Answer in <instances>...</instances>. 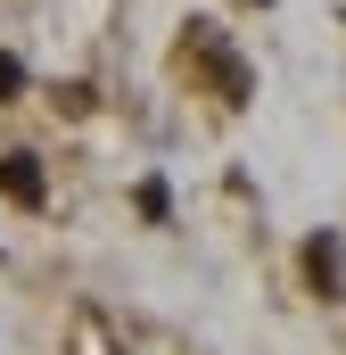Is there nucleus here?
Returning a JSON list of instances; mask_svg holds the SVG:
<instances>
[{"label": "nucleus", "mask_w": 346, "mask_h": 355, "mask_svg": "<svg viewBox=\"0 0 346 355\" xmlns=\"http://www.w3.org/2000/svg\"><path fill=\"white\" fill-rule=\"evenodd\" d=\"M42 190H50V182H42V157H25V149L0 157V198H8V207H42Z\"/></svg>", "instance_id": "nucleus-1"}, {"label": "nucleus", "mask_w": 346, "mask_h": 355, "mask_svg": "<svg viewBox=\"0 0 346 355\" xmlns=\"http://www.w3.org/2000/svg\"><path fill=\"white\" fill-rule=\"evenodd\" d=\"M305 272H313V289L322 297H346V248L322 232V240H305Z\"/></svg>", "instance_id": "nucleus-2"}, {"label": "nucleus", "mask_w": 346, "mask_h": 355, "mask_svg": "<svg viewBox=\"0 0 346 355\" xmlns=\"http://www.w3.org/2000/svg\"><path fill=\"white\" fill-rule=\"evenodd\" d=\"M17 91H25V67H17V58H8V50H0V107H8V99H17Z\"/></svg>", "instance_id": "nucleus-3"}]
</instances>
